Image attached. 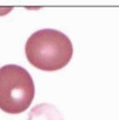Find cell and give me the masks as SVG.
Segmentation results:
<instances>
[{
	"label": "cell",
	"instance_id": "obj_2",
	"mask_svg": "<svg viewBox=\"0 0 119 120\" xmlns=\"http://www.w3.org/2000/svg\"><path fill=\"white\" fill-rule=\"evenodd\" d=\"M35 96L34 81L25 68L5 65L0 68V109L19 114L31 105Z\"/></svg>",
	"mask_w": 119,
	"mask_h": 120
},
{
	"label": "cell",
	"instance_id": "obj_3",
	"mask_svg": "<svg viewBox=\"0 0 119 120\" xmlns=\"http://www.w3.org/2000/svg\"><path fill=\"white\" fill-rule=\"evenodd\" d=\"M27 120H64L59 109L49 103L35 106L28 115Z\"/></svg>",
	"mask_w": 119,
	"mask_h": 120
},
{
	"label": "cell",
	"instance_id": "obj_1",
	"mask_svg": "<svg viewBox=\"0 0 119 120\" xmlns=\"http://www.w3.org/2000/svg\"><path fill=\"white\" fill-rule=\"evenodd\" d=\"M73 47L65 34L54 29L35 31L25 43V55L33 66L42 71H57L71 60Z\"/></svg>",
	"mask_w": 119,
	"mask_h": 120
}]
</instances>
